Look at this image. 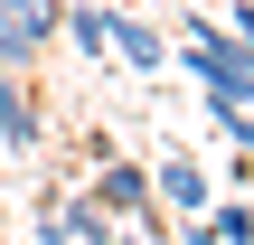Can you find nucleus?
<instances>
[{"mask_svg":"<svg viewBox=\"0 0 254 245\" xmlns=\"http://www.w3.org/2000/svg\"><path fill=\"white\" fill-rule=\"evenodd\" d=\"M179 227H189V245H254V198H207Z\"/></svg>","mask_w":254,"mask_h":245,"instance_id":"0eeeda50","label":"nucleus"},{"mask_svg":"<svg viewBox=\"0 0 254 245\" xmlns=\"http://www.w3.org/2000/svg\"><path fill=\"white\" fill-rule=\"evenodd\" d=\"M226 38H236V47H254V0H236V9H226Z\"/></svg>","mask_w":254,"mask_h":245,"instance_id":"9d476101","label":"nucleus"},{"mask_svg":"<svg viewBox=\"0 0 254 245\" xmlns=\"http://www.w3.org/2000/svg\"><path fill=\"white\" fill-rule=\"evenodd\" d=\"M28 245H113V217H104V208H94L85 189H57Z\"/></svg>","mask_w":254,"mask_h":245,"instance_id":"20e7f679","label":"nucleus"},{"mask_svg":"<svg viewBox=\"0 0 254 245\" xmlns=\"http://www.w3.org/2000/svg\"><path fill=\"white\" fill-rule=\"evenodd\" d=\"M170 66H179V76H198V94H207V104H245V113H254V47L226 38V19H217V9H179Z\"/></svg>","mask_w":254,"mask_h":245,"instance_id":"f257e3e1","label":"nucleus"},{"mask_svg":"<svg viewBox=\"0 0 254 245\" xmlns=\"http://www.w3.org/2000/svg\"><path fill=\"white\" fill-rule=\"evenodd\" d=\"M104 28H113V66H123V76H170V28H160L151 9L113 0V9H104Z\"/></svg>","mask_w":254,"mask_h":245,"instance_id":"f03ea898","label":"nucleus"},{"mask_svg":"<svg viewBox=\"0 0 254 245\" xmlns=\"http://www.w3.org/2000/svg\"><path fill=\"white\" fill-rule=\"evenodd\" d=\"M207 198H217V189H207V170H198V161H179V151H170V161L151 170V208H170V217H198Z\"/></svg>","mask_w":254,"mask_h":245,"instance_id":"39448f33","label":"nucleus"},{"mask_svg":"<svg viewBox=\"0 0 254 245\" xmlns=\"http://www.w3.org/2000/svg\"><path fill=\"white\" fill-rule=\"evenodd\" d=\"M57 38H66L85 66H113V28H104V9H94V0H66V9H57Z\"/></svg>","mask_w":254,"mask_h":245,"instance_id":"6e6552de","label":"nucleus"},{"mask_svg":"<svg viewBox=\"0 0 254 245\" xmlns=\"http://www.w3.org/2000/svg\"><path fill=\"white\" fill-rule=\"evenodd\" d=\"M132 9H160V0H132Z\"/></svg>","mask_w":254,"mask_h":245,"instance_id":"9b49d317","label":"nucleus"},{"mask_svg":"<svg viewBox=\"0 0 254 245\" xmlns=\"http://www.w3.org/2000/svg\"><path fill=\"white\" fill-rule=\"evenodd\" d=\"M85 198H94L104 217H141V208H151V161H132V151H104V142H94V179H85Z\"/></svg>","mask_w":254,"mask_h":245,"instance_id":"7ed1b4c3","label":"nucleus"},{"mask_svg":"<svg viewBox=\"0 0 254 245\" xmlns=\"http://www.w3.org/2000/svg\"><path fill=\"white\" fill-rule=\"evenodd\" d=\"M57 9H66V0H0V28L47 57V47H57Z\"/></svg>","mask_w":254,"mask_h":245,"instance_id":"1a4fd4ad","label":"nucleus"},{"mask_svg":"<svg viewBox=\"0 0 254 245\" xmlns=\"http://www.w3.org/2000/svg\"><path fill=\"white\" fill-rule=\"evenodd\" d=\"M0 151H9V161L38 151V94H28V76H9V66H0Z\"/></svg>","mask_w":254,"mask_h":245,"instance_id":"423d86ee","label":"nucleus"}]
</instances>
